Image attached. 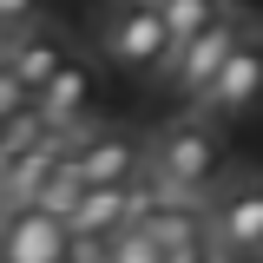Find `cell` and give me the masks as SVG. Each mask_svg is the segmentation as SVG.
<instances>
[{
    "label": "cell",
    "mask_w": 263,
    "mask_h": 263,
    "mask_svg": "<svg viewBox=\"0 0 263 263\" xmlns=\"http://www.w3.org/2000/svg\"><path fill=\"white\" fill-rule=\"evenodd\" d=\"M224 132L211 112H191V119H178V125L158 132V145H152V158L145 171L158 178V191H178V197H211L224 184Z\"/></svg>",
    "instance_id": "obj_1"
},
{
    "label": "cell",
    "mask_w": 263,
    "mask_h": 263,
    "mask_svg": "<svg viewBox=\"0 0 263 263\" xmlns=\"http://www.w3.org/2000/svg\"><path fill=\"white\" fill-rule=\"evenodd\" d=\"M79 197H86V178L72 171V158H60V171L40 184L33 204H40V211H53V217H72V211H79Z\"/></svg>",
    "instance_id": "obj_11"
},
{
    "label": "cell",
    "mask_w": 263,
    "mask_h": 263,
    "mask_svg": "<svg viewBox=\"0 0 263 263\" xmlns=\"http://www.w3.org/2000/svg\"><path fill=\"white\" fill-rule=\"evenodd\" d=\"M33 105H40V112H46V119H53L60 132H79L86 105H92V72H86L79 60H66L60 72L40 86V99H33Z\"/></svg>",
    "instance_id": "obj_9"
},
{
    "label": "cell",
    "mask_w": 263,
    "mask_h": 263,
    "mask_svg": "<svg viewBox=\"0 0 263 263\" xmlns=\"http://www.w3.org/2000/svg\"><path fill=\"white\" fill-rule=\"evenodd\" d=\"M164 263H217L211 243H184V250H164Z\"/></svg>",
    "instance_id": "obj_14"
},
{
    "label": "cell",
    "mask_w": 263,
    "mask_h": 263,
    "mask_svg": "<svg viewBox=\"0 0 263 263\" xmlns=\"http://www.w3.org/2000/svg\"><path fill=\"white\" fill-rule=\"evenodd\" d=\"M60 263H72V257H60Z\"/></svg>",
    "instance_id": "obj_16"
},
{
    "label": "cell",
    "mask_w": 263,
    "mask_h": 263,
    "mask_svg": "<svg viewBox=\"0 0 263 263\" xmlns=\"http://www.w3.org/2000/svg\"><path fill=\"white\" fill-rule=\"evenodd\" d=\"M152 7L164 13V27H171V40H178V46H184L191 33H204L211 20H224V13H230L224 0H152Z\"/></svg>",
    "instance_id": "obj_10"
},
{
    "label": "cell",
    "mask_w": 263,
    "mask_h": 263,
    "mask_svg": "<svg viewBox=\"0 0 263 263\" xmlns=\"http://www.w3.org/2000/svg\"><path fill=\"white\" fill-rule=\"evenodd\" d=\"M99 46H105V60H119L125 72H158L178 53V40H171V27H164V13L152 0H119L105 13V27H99Z\"/></svg>",
    "instance_id": "obj_2"
},
{
    "label": "cell",
    "mask_w": 263,
    "mask_h": 263,
    "mask_svg": "<svg viewBox=\"0 0 263 263\" xmlns=\"http://www.w3.org/2000/svg\"><path fill=\"white\" fill-rule=\"evenodd\" d=\"M0 60L13 66V72L33 86V99H40V86H46V79H53V72H60L72 53H66V40H60L53 27H20L7 46H0Z\"/></svg>",
    "instance_id": "obj_8"
},
{
    "label": "cell",
    "mask_w": 263,
    "mask_h": 263,
    "mask_svg": "<svg viewBox=\"0 0 263 263\" xmlns=\"http://www.w3.org/2000/svg\"><path fill=\"white\" fill-rule=\"evenodd\" d=\"M66 243H72L66 217L40 211V204H13L0 217V263H60Z\"/></svg>",
    "instance_id": "obj_6"
},
{
    "label": "cell",
    "mask_w": 263,
    "mask_h": 263,
    "mask_svg": "<svg viewBox=\"0 0 263 263\" xmlns=\"http://www.w3.org/2000/svg\"><path fill=\"white\" fill-rule=\"evenodd\" d=\"M211 250L230 263L263 257V178H243L211 197Z\"/></svg>",
    "instance_id": "obj_3"
},
{
    "label": "cell",
    "mask_w": 263,
    "mask_h": 263,
    "mask_svg": "<svg viewBox=\"0 0 263 263\" xmlns=\"http://www.w3.org/2000/svg\"><path fill=\"white\" fill-rule=\"evenodd\" d=\"M243 33H250V27H243L237 13H224V20H211L204 33H191V40L171 53V66H164V72L178 79V92L191 99V105L211 92V79H217V72H224V60L243 46Z\"/></svg>",
    "instance_id": "obj_5"
},
{
    "label": "cell",
    "mask_w": 263,
    "mask_h": 263,
    "mask_svg": "<svg viewBox=\"0 0 263 263\" xmlns=\"http://www.w3.org/2000/svg\"><path fill=\"white\" fill-rule=\"evenodd\" d=\"M263 99V40L257 33H243V46L224 60V72L211 79V92L197 99V112H211V119H237V112H250Z\"/></svg>",
    "instance_id": "obj_7"
},
{
    "label": "cell",
    "mask_w": 263,
    "mask_h": 263,
    "mask_svg": "<svg viewBox=\"0 0 263 263\" xmlns=\"http://www.w3.org/2000/svg\"><path fill=\"white\" fill-rule=\"evenodd\" d=\"M33 20V0H0V27H27Z\"/></svg>",
    "instance_id": "obj_15"
},
{
    "label": "cell",
    "mask_w": 263,
    "mask_h": 263,
    "mask_svg": "<svg viewBox=\"0 0 263 263\" xmlns=\"http://www.w3.org/2000/svg\"><path fill=\"white\" fill-rule=\"evenodd\" d=\"M27 105H33V86L0 60V119H13V112H27Z\"/></svg>",
    "instance_id": "obj_13"
},
{
    "label": "cell",
    "mask_w": 263,
    "mask_h": 263,
    "mask_svg": "<svg viewBox=\"0 0 263 263\" xmlns=\"http://www.w3.org/2000/svg\"><path fill=\"white\" fill-rule=\"evenodd\" d=\"M66 158H72V171L86 184H132V178H145L152 145L138 132H72L66 138Z\"/></svg>",
    "instance_id": "obj_4"
},
{
    "label": "cell",
    "mask_w": 263,
    "mask_h": 263,
    "mask_svg": "<svg viewBox=\"0 0 263 263\" xmlns=\"http://www.w3.org/2000/svg\"><path fill=\"white\" fill-rule=\"evenodd\" d=\"M105 263H164V243L145 224H125L112 243H105Z\"/></svg>",
    "instance_id": "obj_12"
}]
</instances>
